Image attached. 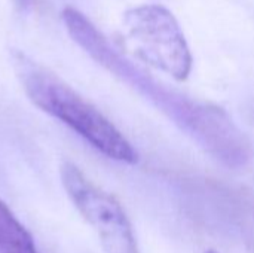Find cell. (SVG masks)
Returning <instances> with one entry per match:
<instances>
[{
	"instance_id": "6da1fadb",
	"label": "cell",
	"mask_w": 254,
	"mask_h": 253,
	"mask_svg": "<svg viewBox=\"0 0 254 253\" xmlns=\"http://www.w3.org/2000/svg\"><path fill=\"white\" fill-rule=\"evenodd\" d=\"M63 22L68 36L94 61L138 92L155 100L162 110H167L170 116L179 119L177 122H182L183 127L196 134V137L208 148L216 149L217 155L229 160L234 155H241V143L237 139L238 131L220 109L198 104L189 98L170 92L161 86V84L158 85L144 72L118 52L95 24L80 10L68 9L63 16Z\"/></svg>"
},
{
	"instance_id": "7a4b0ae2",
	"label": "cell",
	"mask_w": 254,
	"mask_h": 253,
	"mask_svg": "<svg viewBox=\"0 0 254 253\" xmlns=\"http://www.w3.org/2000/svg\"><path fill=\"white\" fill-rule=\"evenodd\" d=\"M13 66L27 97L40 110L65 124L107 158L125 164L138 161L137 151L115 124L61 78L22 52L13 55Z\"/></svg>"
},
{
	"instance_id": "3957f363",
	"label": "cell",
	"mask_w": 254,
	"mask_h": 253,
	"mask_svg": "<svg viewBox=\"0 0 254 253\" xmlns=\"http://www.w3.org/2000/svg\"><path fill=\"white\" fill-rule=\"evenodd\" d=\"M124 36L131 52L146 64L186 81L192 54L177 18L162 4H140L125 12Z\"/></svg>"
},
{
	"instance_id": "277c9868",
	"label": "cell",
	"mask_w": 254,
	"mask_h": 253,
	"mask_svg": "<svg viewBox=\"0 0 254 253\" xmlns=\"http://www.w3.org/2000/svg\"><path fill=\"white\" fill-rule=\"evenodd\" d=\"M60 176L73 206L98 234L104 253H138L131 222L113 195L70 161L61 164Z\"/></svg>"
},
{
	"instance_id": "5b68a950",
	"label": "cell",
	"mask_w": 254,
	"mask_h": 253,
	"mask_svg": "<svg viewBox=\"0 0 254 253\" xmlns=\"http://www.w3.org/2000/svg\"><path fill=\"white\" fill-rule=\"evenodd\" d=\"M0 253H40L31 234L0 200Z\"/></svg>"
},
{
	"instance_id": "8992f818",
	"label": "cell",
	"mask_w": 254,
	"mask_h": 253,
	"mask_svg": "<svg viewBox=\"0 0 254 253\" xmlns=\"http://www.w3.org/2000/svg\"><path fill=\"white\" fill-rule=\"evenodd\" d=\"M204 253H219V252H216V251H213V249H210V251H205Z\"/></svg>"
}]
</instances>
